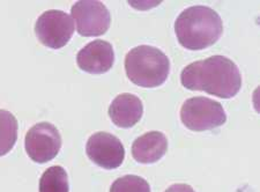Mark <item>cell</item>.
Instances as JSON below:
<instances>
[{
    "label": "cell",
    "mask_w": 260,
    "mask_h": 192,
    "mask_svg": "<svg viewBox=\"0 0 260 192\" xmlns=\"http://www.w3.org/2000/svg\"><path fill=\"white\" fill-rule=\"evenodd\" d=\"M183 87L206 91L220 99H232L240 93L242 74L238 66L224 56H212L191 62L180 73Z\"/></svg>",
    "instance_id": "1"
},
{
    "label": "cell",
    "mask_w": 260,
    "mask_h": 192,
    "mask_svg": "<svg viewBox=\"0 0 260 192\" xmlns=\"http://www.w3.org/2000/svg\"><path fill=\"white\" fill-rule=\"evenodd\" d=\"M175 31L182 47L188 50H204L220 40L223 22L213 8L191 6L178 15Z\"/></svg>",
    "instance_id": "2"
},
{
    "label": "cell",
    "mask_w": 260,
    "mask_h": 192,
    "mask_svg": "<svg viewBox=\"0 0 260 192\" xmlns=\"http://www.w3.org/2000/svg\"><path fill=\"white\" fill-rule=\"evenodd\" d=\"M125 72L134 85L155 88L167 81L170 73V60L162 50L139 45L129 50L125 57Z\"/></svg>",
    "instance_id": "3"
},
{
    "label": "cell",
    "mask_w": 260,
    "mask_h": 192,
    "mask_svg": "<svg viewBox=\"0 0 260 192\" xmlns=\"http://www.w3.org/2000/svg\"><path fill=\"white\" fill-rule=\"evenodd\" d=\"M180 120L188 130L203 132L222 126L227 122V114L220 102L196 96L183 103Z\"/></svg>",
    "instance_id": "4"
},
{
    "label": "cell",
    "mask_w": 260,
    "mask_h": 192,
    "mask_svg": "<svg viewBox=\"0 0 260 192\" xmlns=\"http://www.w3.org/2000/svg\"><path fill=\"white\" fill-rule=\"evenodd\" d=\"M75 23L72 16L64 11L50 10L42 13L36 21L37 39L50 49L64 48L72 39Z\"/></svg>",
    "instance_id": "5"
},
{
    "label": "cell",
    "mask_w": 260,
    "mask_h": 192,
    "mask_svg": "<svg viewBox=\"0 0 260 192\" xmlns=\"http://www.w3.org/2000/svg\"><path fill=\"white\" fill-rule=\"evenodd\" d=\"M61 144L59 131L49 122L35 124L24 138V148L28 156L40 165L53 160L59 153Z\"/></svg>",
    "instance_id": "6"
},
{
    "label": "cell",
    "mask_w": 260,
    "mask_h": 192,
    "mask_svg": "<svg viewBox=\"0 0 260 192\" xmlns=\"http://www.w3.org/2000/svg\"><path fill=\"white\" fill-rule=\"evenodd\" d=\"M77 30L81 36L91 37L106 34L111 23L110 12L98 0H81L71 10Z\"/></svg>",
    "instance_id": "7"
},
{
    "label": "cell",
    "mask_w": 260,
    "mask_h": 192,
    "mask_svg": "<svg viewBox=\"0 0 260 192\" xmlns=\"http://www.w3.org/2000/svg\"><path fill=\"white\" fill-rule=\"evenodd\" d=\"M89 160L101 168L112 170L123 165L125 148L118 138L109 132L100 131L89 137L86 144Z\"/></svg>",
    "instance_id": "8"
},
{
    "label": "cell",
    "mask_w": 260,
    "mask_h": 192,
    "mask_svg": "<svg viewBox=\"0 0 260 192\" xmlns=\"http://www.w3.org/2000/svg\"><path fill=\"white\" fill-rule=\"evenodd\" d=\"M77 62L83 72L90 74L107 73L115 62L114 48L107 41L95 40L78 52Z\"/></svg>",
    "instance_id": "9"
},
{
    "label": "cell",
    "mask_w": 260,
    "mask_h": 192,
    "mask_svg": "<svg viewBox=\"0 0 260 192\" xmlns=\"http://www.w3.org/2000/svg\"><path fill=\"white\" fill-rule=\"evenodd\" d=\"M144 115V104L137 95L124 93L117 96L109 107V116L116 126L133 127Z\"/></svg>",
    "instance_id": "10"
},
{
    "label": "cell",
    "mask_w": 260,
    "mask_h": 192,
    "mask_svg": "<svg viewBox=\"0 0 260 192\" xmlns=\"http://www.w3.org/2000/svg\"><path fill=\"white\" fill-rule=\"evenodd\" d=\"M167 151L168 139L160 131L144 133L132 144V156L141 165H152L160 161Z\"/></svg>",
    "instance_id": "11"
},
{
    "label": "cell",
    "mask_w": 260,
    "mask_h": 192,
    "mask_svg": "<svg viewBox=\"0 0 260 192\" xmlns=\"http://www.w3.org/2000/svg\"><path fill=\"white\" fill-rule=\"evenodd\" d=\"M18 120L12 112L0 110V156L13 149L18 140Z\"/></svg>",
    "instance_id": "12"
},
{
    "label": "cell",
    "mask_w": 260,
    "mask_h": 192,
    "mask_svg": "<svg viewBox=\"0 0 260 192\" xmlns=\"http://www.w3.org/2000/svg\"><path fill=\"white\" fill-rule=\"evenodd\" d=\"M40 192H70L69 175L60 166L48 168L40 179Z\"/></svg>",
    "instance_id": "13"
},
{
    "label": "cell",
    "mask_w": 260,
    "mask_h": 192,
    "mask_svg": "<svg viewBox=\"0 0 260 192\" xmlns=\"http://www.w3.org/2000/svg\"><path fill=\"white\" fill-rule=\"evenodd\" d=\"M110 192H150V185L140 176L125 175L112 183Z\"/></svg>",
    "instance_id": "14"
},
{
    "label": "cell",
    "mask_w": 260,
    "mask_h": 192,
    "mask_svg": "<svg viewBox=\"0 0 260 192\" xmlns=\"http://www.w3.org/2000/svg\"><path fill=\"white\" fill-rule=\"evenodd\" d=\"M165 192H196L188 184H174L168 187Z\"/></svg>",
    "instance_id": "15"
}]
</instances>
